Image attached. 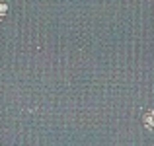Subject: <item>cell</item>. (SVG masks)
I'll use <instances>...</instances> for the list:
<instances>
[{"instance_id": "cell-1", "label": "cell", "mask_w": 154, "mask_h": 146, "mask_svg": "<svg viewBox=\"0 0 154 146\" xmlns=\"http://www.w3.org/2000/svg\"><path fill=\"white\" fill-rule=\"evenodd\" d=\"M143 121H144V127L148 131H154V111H146L143 115Z\"/></svg>"}, {"instance_id": "cell-2", "label": "cell", "mask_w": 154, "mask_h": 146, "mask_svg": "<svg viewBox=\"0 0 154 146\" xmlns=\"http://www.w3.org/2000/svg\"><path fill=\"white\" fill-rule=\"evenodd\" d=\"M4 16H6V6H4V4L0 2V20H2Z\"/></svg>"}]
</instances>
